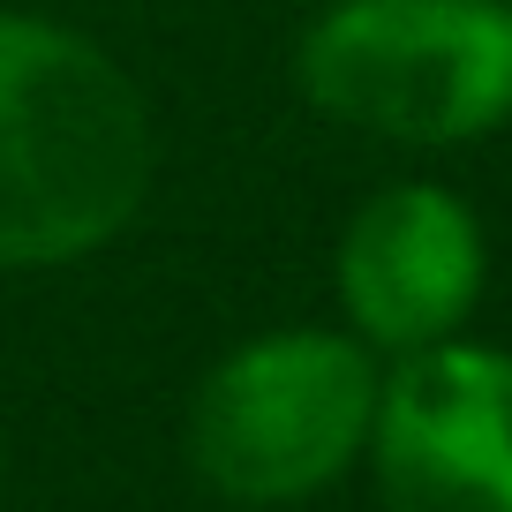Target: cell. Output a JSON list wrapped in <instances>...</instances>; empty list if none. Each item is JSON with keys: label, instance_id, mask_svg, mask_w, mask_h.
Wrapping results in <instances>:
<instances>
[{"label": "cell", "instance_id": "6da1fadb", "mask_svg": "<svg viewBox=\"0 0 512 512\" xmlns=\"http://www.w3.org/2000/svg\"><path fill=\"white\" fill-rule=\"evenodd\" d=\"M159 174L151 106L98 38L0 16V272L106 249Z\"/></svg>", "mask_w": 512, "mask_h": 512}, {"label": "cell", "instance_id": "277c9868", "mask_svg": "<svg viewBox=\"0 0 512 512\" xmlns=\"http://www.w3.org/2000/svg\"><path fill=\"white\" fill-rule=\"evenodd\" d=\"M369 467L384 512H512V354L437 339L377 384Z\"/></svg>", "mask_w": 512, "mask_h": 512}, {"label": "cell", "instance_id": "8992f818", "mask_svg": "<svg viewBox=\"0 0 512 512\" xmlns=\"http://www.w3.org/2000/svg\"><path fill=\"white\" fill-rule=\"evenodd\" d=\"M505 8H512V0H505Z\"/></svg>", "mask_w": 512, "mask_h": 512}, {"label": "cell", "instance_id": "7a4b0ae2", "mask_svg": "<svg viewBox=\"0 0 512 512\" xmlns=\"http://www.w3.org/2000/svg\"><path fill=\"white\" fill-rule=\"evenodd\" d=\"M294 83L324 121L384 144H475L512 121L505 0H332L294 46Z\"/></svg>", "mask_w": 512, "mask_h": 512}, {"label": "cell", "instance_id": "3957f363", "mask_svg": "<svg viewBox=\"0 0 512 512\" xmlns=\"http://www.w3.org/2000/svg\"><path fill=\"white\" fill-rule=\"evenodd\" d=\"M377 384L369 347L347 332H264L196 384L189 467L234 505H302L369 445Z\"/></svg>", "mask_w": 512, "mask_h": 512}, {"label": "cell", "instance_id": "5b68a950", "mask_svg": "<svg viewBox=\"0 0 512 512\" xmlns=\"http://www.w3.org/2000/svg\"><path fill=\"white\" fill-rule=\"evenodd\" d=\"M339 309L354 339L384 354H415L460 339L490 279V241L467 196L445 181H392L347 219L332 256Z\"/></svg>", "mask_w": 512, "mask_h": 512}]
</instances>
